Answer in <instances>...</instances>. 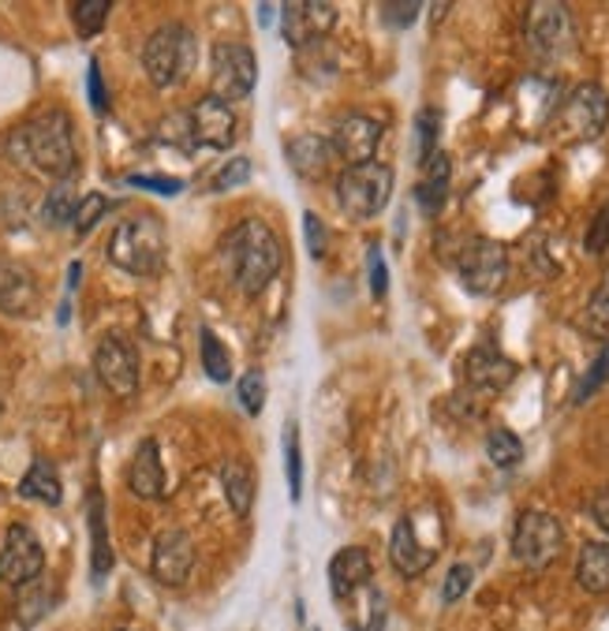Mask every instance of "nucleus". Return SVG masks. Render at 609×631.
<instances>
[{
  "label": "nucleus",
  "instance_id": "22",
  "mask_svg": "<svg viewBox=\"0 0 609 631\" xmlns=\"http://www.w3.org/2000/svg\"><path fill=\"white\" fill-rule=\"evenodd\" d=\"M221 490H225V501H229V508L235 516H251L254 508V471L248 460H240V456H232V460L221 463Z\"/></svg>",
  "mask_w": 609,
  "mask_h": 631
},
{
  "label": "nucleus",
  "instance_id": "26",
  "mask_svg": "<svg viewBox=\"0 0 609 631\" xmlns=\"http://www.w3.org/2000/svg\"><path fill=\"white\" fill-rule=\"evenodd\" d=\"M198 344H203V370H206V378L217 381V386H229V381H232V355H229V347L217 341L214 329H203V333H198Z\"/></svg>",
  "mask_w": 609,
  "mask_h": 631
},
{
  "label": "nucleus",
  "instance_id": "5",
  "mask_svg": "<svg viewBox=\"0 0 609 631\" xmlns=\"http://www.w3.org/2000/svg\"><path fill=\"white\" fill-rule=\"evenodd\" d=\"M195 49L198 42L184 23L158 26L142 45V68H147L153 87H176L195 64Z\"/></svg>",
  "mask_w": 609,
  "mask_h": 631
},
{
  "label": "nucleus",
  "instance_id": "41",
  "mask_svg": "<svg viewBox=\"0 0 609 631\" xmlns=\"http://www.w3.org/2000/svg\"><path fill=\"white\" fill-rule=\"evenodd\" d=\"M303 228H307V251H311V259H325L330 236H325V225L318 221V214H303Z\"/></svg>",
  "mask_w": 609,
  "mask_h": 631
},
{
  "label": "nucleus",
  "instance_id": "1",
  "mask_svg": "<svg viewBox=\"0 0 609 631\" xmlns=\"http://www.w3.org/2000/svg\"><path fill=\"white\" fill-rule=\"evenodd\" d=\"M8 153H12L23 169L42 172V176L57 180V184L71 180L79 153H76V131H71L68 113L45 108L34 121L15 127V131L8 135Z\"/></svg>",
  "mask_w": 609,
  "mask_h": 631
},
{
  "label": "nucleus",
  "instance_id": "2",
  "mask_svg": "<svg viewBox=\"0 0 609 631\" xmlns=\"http://www.w3.org/2000/svg\"><path fill=\"white\" fill-rule=\"evenodd\" d=\"M229 269L248 296H258V291L269 288V280L280 273V262H285V251H280V240L274 236V228L258 217H248L232 228L229 236Z\"/></svg>",
  "mask_w": 609,
  "mask_h": 631
},
{
  "label": "nucleus",
  "instance_id": "37",
  "mask_svg": "<svg viewBox=\"0 0 609 631\" xmlns=\"http://www.w3.org/2000/svg\"><path fill=\"white\" fill-rule=\"evenodd\" d=\"M445 198H449V184H445V180H423V184L415 187V203H420L426 217H438Z\"/></svg>",
  "mask_w": 609,
  "mask_h": 631
},
{
  "label": "nucleus",
  "instance_id": "6",
  "mask_svg": "<svg viewBox=\"0 0 609 631\" xmlns=\"http://www.w3.org/2000/svg\"><path fill=\"white\" fill-rule=\"evenodd\" d=\"M565 550V527H561L558 516L539 508H527L520 519H516L513 530V557L531 572L550 569L553 561Z\"/></svg>",
  "mask_w": 609,
  "mask_h": 631
},
{
  "label": "nucleus",
  "instance_id": "8",
  "mask_svg": "<svg viewBox=\"0 0 609 631\" xmlns=\"http://www.w3.org/2000/svg\"><path fill=\"white\" fill-rule=\"evenodd\" d=\"M457 269L471 296H497L508 280V246L497 240H471L460 251Z\"/></svg>",
  "mask_w": 609,
  "mask_h": 631
},
{
  "label": "nucleus",
  "instance_id": "32",
  "mask_svg": "<svg viewBox=\"0 0 609 631\" xmlns=\"http://www.w3.org/2000/svg\"><path fill=\"white\" fill-rule=\"evenodd\" d=\"M584 329L595 341L609 344V280L606 285L595 288V296H590V303L584 310Z\"/></svg>",
  "mask_w": 609,
  "mask_h": 631
},
{
  "label": "nucleus",
  "instance_id": "29",
  "mask_svg": "<svg viewBox=\"0 0 609 631\" xmlns=\"http://www.w3.org/2000/svg\"><path fill=\"white\" fill-rule=\"evenodd\" d=\"M330 142L322 139H296L292 146H288V158H292V164L303 176H318V172L325 169V161H330Z\"/></svg>",
  "mask_w": 609,
  "mask_h": 631
},
{
  "label": "nucleus",
  "instance_id": "23",
  "mask_svg": "<svg viewBox=\"0 0 609 631\" xmlns=\"http://www.w3.org/2000/svg\"><path fill=\"white\" fill-rule=\"evenodd\" d=\"M576 583L587 594H609V542H587L579 550Z\"/></svg>",
  "mask_w": 609,
  "mask_h": 631
},
{
  "label": "nucleus",
  "instance_id": "45",
  "mask_svg": "<svg viewBox=\"0 0 609 631\" xmlns=\"http://www.w3.org/2000/svg\"><path fill=\"white\" fill-rule=\"evenodd\" d=\"M590 516H595V524L609 535V486L595 493V501H590Z\"/></svg>",
  "mask_w": 609,
  "mask_h": 631
},
{
  "label": "nucleus",
  "instance_id": "9",
  "mask_svg": "<svg viewBox=\"0 0 609 631\" xmlns=\"http://www.w3.org/2000/svg\"><path fill=\"white\" fill-rule=\"evenodd\" d=\"M210 79H214V97H221V102L232 105L251 97L254 82H258V60H254L251 45L243 42L217 45L210 60Z\"/></svg>",
  "mask_w": 609,
  "mask_h": 631
},
{
  "label": "nucleus",
  "instance_id": "30",
  "mask_svg": "<svg viewBox=\"0 0 609 631\" xmlns=\"http://www.w3.org/2000/svg\"><path fill=\"white\" fill-rule=\"evenodd\" d=\"M108 12H113L108 0H79V4H71V20H76L79 38H94V34L105 26Z\"/></svg>",
  "mask_w": 609,
  "mask_h": 631
},
{
  "label": "nucleus",
  "instance_id": "4",
  "mask_svg": "<svg viewBox=\"0 0 609 631\" xmlns=\"http://www.w3.org/2000/svg\"><path fill=\"white\" fill-rule=\"evenodd\" d=\"M393 198V169L381 161L367 164H348V169L336 176V203L348 217L356 221H370Z\"/></svg>",
  "mask_w": 609,
  "mask_h": 631
},
{
  "label": "nucleus",
  "instance_id": "27",
  "mask_svg": "<svg viewBox=\"0 0 609 631\" xmlns=\"http://www.w3.org/2000/svg\"><path fill=\"white\" fill-rule=\"evenodd\" d=\"M76 209H79V195H76V187H71V180H64V184H57L49 191V198H45V206H42V217H45V225H71L76 221Z\"/></svg>",
  "mask_w": 609,
  "mask_h": 631
},
{
  "label": "nucleus",
  "instance_id": "18",
  "mask_svg": "<svg viewBox=\"0 0 609 631\" xmlns=\"http://www.w3.org/2000/svg\"><path fill=\"white\" fill-rule=\"evenodd\" d=\"M463 378H468L471 389H483V392H502L513 386L516 378V363L505 359L502 352L494 347H475L463 363Z\"/></svg>",
  "mask_w": 609,
  "mask_h": 631
},
{
  "label": "nucleus",
  "instance_id": "34",
  "mask_svg": "<svg viewBox=\"0 0 609 631\" xmlns=\"http://www.w3.org/2000/svg\"><path fill=\"white\" fill-rule=\"evenodd\" d=\"M609 381V344L602 347V352H598V359L590 363V370L584 374V378H579V386H576V392H572V400H576V404H584L587 397H595L598 389H602Z\"/></svg>",
  "mask_w": 609,
  "mask_h": 631
},
{
  "label": "nucleus",
  "instance_id": "11",
  "mask_svg": "<svg viewBox=\"0 0 609 631\" xmlns=\"http://www.w3.org/2000/svg\"><path fill=\"white\" fill-rule=\"evenodd\" d=\"M45 569V550L26 524H12L4 535V546H0V583L8 587H26L34 583Z\"/></svg>",
  "mask_w": 609,
  "mask_h": 631
},
{
  "label": "nucleus",
  "instance_id": "40",
  "mask_svg": "<svg viewBox=\"0 0 609 631\" xmlns=\"http://www.w3.org/2000/svg\"><path fill=\"white\" fill-rule=\"evenodd\" d=\"M584 246H587V254H602L606 246H609V203L598 209V217L590 221Z\"/></svg>",
  "mask_w": 609,
  "mask_h": 631
},
{
  "label": "nucleus",
  "instance_id": "38",
  "mask_svg": "<svg viewBox=\"0 0 609 631\" xmlns=\"http://www.w3.org/2000/svg\"><path fill=\"white\" fill-rule=\"evenodd\" d=\"M471 580H475V572H471L468 564H452L449 575H445V587H441V601H445V606H452V601H460L463 594H468Z\"/></svg>",
  "mask_w": 609,
  "mask_h": 631
},
{
  "label": "nucleus",
  "instance_id": "13",
  "mask_svg": "<svg viewBox=\"0 0 609 631\" xmlns=\"http://www.w3.org/2000/svg\"><path fill=\"white\" fill-rule=\"evenodd\" d=\"M333 23L336 8L325 4V0H296V4L280 8V31H285V42L296 45V49H307L318 38H325Z\"/></svg>",
  "mask_w": 609,
  "mask_h": 631
},
{
  "label": "nucleus",
  "instance_id": "15",
  "mask_svg": "<svg viewBox=\"0 0 609 631\" xmlns=\"http://www.w3.org/2000/svg\"><path fill=\"white\" fill-rule=\"evenodd\" d=\"M187 127H191V139L195 142L210 146V150H229L232 139H235V113H232L229 102L206 94L191 105Z\"/></svg>",
  "mask_w": 609,
  "mask_h": 631
},
{
  "label": "nucleus",
  "instance_id": "35",
  "mask_svg": "<svg viewBox=\"0 0 609 631\" xmlns=\"http://www.w3.org/2000/svg\"><path fill=\"white\" fill-rule=\"evenodd\" d=\"M240 404L248 415H262V408H266V378H262V370H248L240 378Z\"/></svg>",
  "mask_w": 609,
  "mask_h": 631
},
{
  "label": "nucleus",
  "instance_id": "10",
  "mask_svg": "<svg viewBox=\"0 0 609 631\" xmlns=\"http://www.w3.org/2000/svg\"><path fill=\"white\" fill-rule=\"evenodd\" d=\"M94 374H97V381L120 400L139 392V355H135V347L116 333H108L97 341Z\"/></svg>",
  "mask_w": 609,
  "mask_h": 631
},
{
  "label": "nucleus",
  "instance_id": "12",
  "mask_svg": "<svg viewBox=\"0 0 609 631\" xmlns=\"http://www.w3.org/2000/svg\"><path fill=\"white\" fill-rule=\"evenodd\" d=\"M381 135H386L381 121H375V116H367V113H348L336 121L330 150L348 164H367V161H375Z\"/></svg>",
  "mask_w": 609,
  "mask_h": 631
},
{
  "label": "nucleus",
  "instance_id": "46",
  "mask_svg": "<svg viewBox=\"0 0 609 631\" xmlns=\"http://www.w3.org/2000/svg\"><path fill=\"white\" fill-rule=\"evenodd\" d=\"M135 187H147V191H161V195H176L180 180H147V176H131Z\"/></svg>",
  "mask_w": 609,
  "mask_h": 631
},
{
  "label": "nucleus",
  "instance_id": "44",
  "mask_svg": "<svg viewBox=\"0 0 609 631\" xmlns=\"http://www.w3.org/2000/svg\"><path fill=\"white\" fill-rule=\"evenodd\" d=\"M370 291H375V299H381L389 291V273H386V262H381L378 246H370Z\"/></svg>",
  "mask_w": 609,
  "mask_h": 631
},
{
  "label": "nucleus",
  "instance_id": "21",
  "mask_svg": "<svg viewBox=\"0 0 609 631\" xmlns=\"http://www.w3.org/2000/svg\"><path fill=\"white\" fill-rule=\"evenodd\" d=\"M370 575H375V564H370V553L363 546H344L330 561V587L341 601L367 587Z\"/></svg>",
  "mask_w": 609,
  "mask_h": 631
},
{
  "label": "nucleus",
  "instance_id": "43",
  "mask_svg": "<svg viewBox=\"0 0 609 631\" xmlns=\"http://www.w3.org/2000/svg\"><path fill=\"white\" fill-rule=\"evenodd\" d=\"M87 82H90V105H94L97 113H105V108H108V94H105V82H102V68H97V60H90Z\"/></svg>",
  "mask_w": 609,
  "mask_h": 631
},
{
  "label": "nucleus",
  "instance_id": "17",
  "mask_svg": "<svg viewBox=\"0 0 609 631\" xmlns=\"http://www.w3.org/2000/svg\"><path fill=\"white\" fill-rule=\"evenodd\" d=\"M34 303H38V280L26 265L0 259V310L12 318L31 314Z\"/></svg>",
  "mask_w": 609,
  "mask_h": 631
},
{
  "label": "nucleus",
  "instance_id": "33",
  "mask_svg": "<svg viewBox=\"0 0 609 631\" xmlns=\"http://www.w3.org/2000/svg\"><path fill=\"white\" fill-rule=\"evenodd\" d=\"M285 474H288L292 501H299V493H303V452H299V426L296 423H285Z\"/></svg>",
  "mask_w": 609,
  "mask_h": 631
},
{
  "label": "nucleus",
  "instance_id": "28",
  "mask_svg": "<svg viewBox=\"0 0 609 631\" xmlns=\"http://www.w3.org/2000/svg\"><path fill=\"white\" fill-rule=\"evenodd\" d=\"M486 456H490V463H497V468H516V463L524 460V441L513 434V429L497 426L486 434Z\"/></svg>",
  "mask_w": 609,
  "mask_h": 631
},
{
  "label": "nucleus",
  "instance_id": "36",
  "mask_svg": "<svg viewBox=\"0 0 609 631\" xmlns=\"http://www.w3.org/2000/svg\"><path fill=\"white\" fill-rule=\"evenodd\" d=\"M105 209H108V198L105 195H87V198H79V209H76V236H90V228H94L97 221L105 217Z\"/></svg>",
  "mask_w": 609,
  "mask_h": 631
},
{
  "label": "nucleus",
  "instance_id": "14",
  "mask_svg": "<svg viewBox=\"0 0 609 631\" xmlns=\"http://www.w3.org/2000/svg\"><path fill=\"white\" fill-rule=\"evenodd\" d=\"M153 580L165 583V587H184L191 580V569H195V542H191L187 530L169 527L158 535L153 542Z\"/></svg>",
  "mask_w": 609,
  "mask_h": 631
},
{
  "label": "nucleus",
  "instance_id": "7",
  "mask_svg": "<svg viewBox=\"0 0 609 631\" xmlns=\"http://www.w3.org/2000/svg\"><path fill=\"white\" fill-rule=\"evenodd\" d=\"M609 124V94L598 82H579L558 108V131L568 142H595Z\"/></svg>",
  "mask_w": 609,
  "mask_h": 631
},
{
  "label": "nucleus",
  "instance_id": "31",
  "mask_svg": "<svg viewBox=\"0 0 609 631\" xmlns=\"http://www.w3.org/2000/svg\"><path fill=\"white\" fill-rule=\"evenodd\" d=\"M438 135H441V113L438 108H423L415 116V158H420V164L430 153H438Z\"/></svg>",
  "mask_w": 609,
  "mask_h": 631
},
{
  "label": "nucleus",
  "instance_id": "16",
  "mask_svg": "<svg viewBox=\"0 0 609 631\" xmlns=\"http://www.w3.org/2000/svg\"><path fill=\"white\" fill-rule=\"evenodd\" d=\"M527 42L542 57L565 53L572 45V15L561 4H535L531 15H527Z\"/></svg>",
  "mask_w": 609,
  "mask_h": 631
},
{
  "label": "nucleus",
  "instance_id": "19",
  "mask_svg": "<svg viewBox=\"0 0 609 631\" xmlns=\"http://www.w3.org/2000/svg\"><path fill=\"white\" fill-rule=\"evenodd\" d=\"M389 561H393V569L400 575H407V580L423 575L434 564V550L420 542V530H415V524L407 516L393 527V538H389Z\"/></svg>",
  "mask_w": 609,
  "mask_h": 631
},
{
  "label": "nucleus",
  "instance_id": "3",
  "mask_svg": "<svg viewBox=\"0 0 609 631\" xmlns=\"http://www.w3.org/2000/svg\"><path fill=\"white\" fill-rule=\"evenodd\" d=\"M105 254L116 269L131 273V277H153V273L165 269V259H169L165 225L153 214H131L127 221L113 228Z\"/></svg>",
  "mask_w": 609,
  "mask_h": 631
},
{
  "label": "nucleus",
  "instance_id": "24",
  "mask_svg": "<svg viewBox=\"0 0 609 631\" xmlns=\"http://www.w3.org/2000/svg\"><path fill=\"white\" fill-rule=\"evenodd\" d=\"M20 497L42 501V505H60L64 486H60L57 471H53V463H45V460H34V463H31V471H26L23 482H20Z\"/></svg>",
  "mask_w": 609,
  "mask_h": 631
},
{
  "label": "nucleus",
  "instance_id": "42",
  "mask_svg": "<svg viewBox=\"0 0 609 631\" xmlns=\"http://www.w3.org/2000/svg\"><path fill=\"white\" fill-rule=\"evenodd\" d=\"M381 15H386L389 26L404 31V26L415 23V15H420V4H381Z\"/></svg>",
  "mask_w": 609,
  "mask_h": 631
},
{
  "label": "nucleus",
  "instance_id": "39",
  "mask_svg": "<svg viewBox=\"0 0 609 631\" xmlns=\"http://www.w3.org/2000/svg\"><path fill=\"white\" fill-rule=\"evenodd\" d=\"M251 180V161L248 158H232L225 169H217V176H214V191H232V187H240V184H248Z\"/></svg>",
  "mask_w": 609,
  "mask_h": 631
},
{
  "label": "nucleus",
  "instance_id": "25",
  "mask_svg": "<svg viewBox=\"0 0 609 631\" xmlns=\"http://www.w3.org/2000/svg\"><path fill=\"white\" fill-rule=\"evenodd\" d=\"M90 542H94V580H105L108 569H113V546H108L105 535V508H102V493H90Z\"/></svg>",
  "mask_w": 609,
  "mask_h": 631
},
{
  "label": "nucleus",
  "instance_id": "20",
  "mask_svg": "<svg viewBox=\"0 0 609 631\" xmlns=\"http://www.w3.org/2000/svg\"><path fill=\"white\" fill-rule=\"evenodd\" d=\"M127 486L142 501H161V493H165V468H161V448L153 437L135 448L131 468H127Z\"/></svg>",
  "mask_w": 609,
  "mask_h": 631
}]
</instances>
